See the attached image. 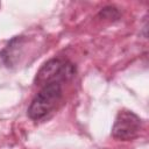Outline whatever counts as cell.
<instances>
[{"label": "cell", "instance_id": "6da1fadb", "mask_svg": "<svg viewBox=\"0 0 149 149\" xmlns=\"http://www.w3.org/2000/svg\"><path fill=\"white\" fill-rule=\"evenodd\" d=\"M76 74V66L68 59L51 58L42 65L35 77V85L43 87L49 84H61Z\"/></svg>", "mask_w": 149, "mask_h": 149}, {"label": "cell", "instance_id": "7a4b0ae2", "mask_svg": "<svg viewBox=\"0 0 149 149\" xmlns=\"http://www.w3.org/2000/svg\"><path fill=\"white\" fill-rule=\"evenodd\" d=\"M62 93L61 84H49L41 87L28 107L29 118L31 120H41L47 116L59 102Z\"/></svg>", "mask_w": 149, "mask_h": 149}, {"label": "cell", "instance_id": "3957f363", "mask_svg": "<svg viewBox=\"0 0 149 149\" xmlns=\"http://www.w3.org/2000/svg\"><path fill=\"white\" fill-rule=\"evenodd\" d=\"M142 126L141 119L132 111L122 109L118 113L112 127V136L116 140L128 141L137 136Z\"/></svg>", "mask_w": 149, "mask_h": 149}, {"label": "cell", "instance_id": "277c9868", "mask_svg": "<svg viewBox=\"0 0 149 149\" xmlns=\"http://www.w3.org/2000/svg\"><path fill=\"white\" fill-rule=\"evenodd\" d=\"M26 40L23 36H16L13 40H10L7 44V47L1 51V58L6 66L12 68L19 64L20 58L23 54V47H24Z\"/></svg>", "mask_w": 149, "mask_h": 149}]
</instances>
